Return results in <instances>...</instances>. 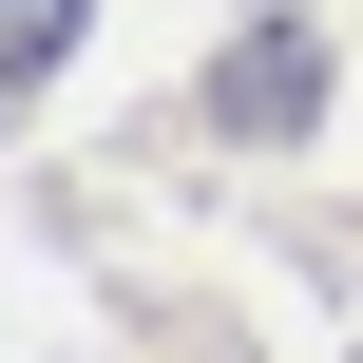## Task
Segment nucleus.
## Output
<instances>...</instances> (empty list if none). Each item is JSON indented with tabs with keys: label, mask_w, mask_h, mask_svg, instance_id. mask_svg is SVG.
<instances>
[{
	"label": "nucleus",
	"mask_w": 363,
	"mask_h": 363,
	"mask_svg": "<svg viewBox=\"0 0 363 363\" xmlns=\"http://www.w3.org/2000/svg\"><path fill=\"white\" fill-rule=\"evenodd\" d=\"M57 57H77V0H0V96H38Z\"/></svg>",
	"instance_id": "nucleus-1"
},
{
	"label": "nucleus",
	"mask_w": 363,
	"mask_h": 363,
	"mask_svg": "<svg viewBox=\"0 0 363 363\" xmlns=\"http://www.w3.org/2000/svg\"><path fill=\"white\" fill-rule=\"evenodd\" d=\"M306 96H325L306 38H249V57H230V115H306Z\"/></svg>",
	"instance_id": "nucleus-2"
}]
</instances>
